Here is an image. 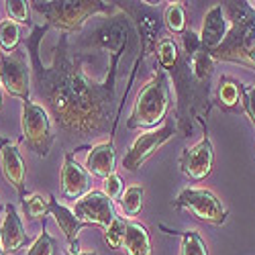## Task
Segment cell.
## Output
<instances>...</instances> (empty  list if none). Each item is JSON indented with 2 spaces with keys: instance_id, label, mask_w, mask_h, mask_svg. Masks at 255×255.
Wrapping results in <instances>:
<instances>
[{
  "instance_id": "6da1fadb",
  "label": "cell",
  "mask_w": 255,
  "mask_h": 255,
  "mask_svg": "<svg viewBox=\"0 0 255 255\" xmlns=\"http://www.w3.org/2000/svg\"><path fill=\"white\" fill-rule=\"evenodd\" d=\"M49 29V25H33L31 35L25 41L31 59L33 94L37 104L41 102V106H45L57 129L66 137H94L109 133V141H113L121 109L117 102L119 59L125 49L111 55L104 80L94 82L86 78L82 70L84 61L92 59V55L74 53L68 41L70 35L66 33H59L51 66H43L39 47Z\"/></svg>"
},
{
  "instance_id": "7a4b0ae2",
  "label": "cell",
  "mask_w": 255,
  "mask_h": 255,
  "mask_svg": "<svg viewBox=\"0 0 255 255\" xmlns=\"http://www.w3.org/2000/svg\"><path fill=\"white\" fill-rule=\"evenodd\" d=\"M182 45H178L172 37H163L157 47V63L155 66L161 68L167 78L174 82L176 88V121H178V131L180 137H190L192 135V121L198 117H208L212 104L210 90L202 88L200 84L194 80L192 70H190V57L196 53L202 43L200 35L192 29H188L184 35H180Z\"/></svg>"
},
{
  "instance_id": "3957f363",
  "label": "cell",
  "mask_w": 255,
  "mask_h": 255,
  "mask_svg": "<svg viewBox=\"0 0 255 255\" xmlns=\"http://www.w3.org/2000/svg\"><path fill=\"white\" fill-rule=\"evenodd\" d=\"M221 4L231 27L223 43L208 53L215 61L237 63L255 72V12L247 6L245 0L243 2L227 0Z\"/></svg>"
},
{
  "instance_id": "277c9868",
  "label": "cell",
  "mask_w": 255,
  "mask_h": 255,
  "mask_svg": "<svg viewBox=\"0 0 255 255\" xmlns=\"http://www.w3.org/2000/svg\"><path fill=\"white\" fill-rule=\"evenodd\" d=\"M31 8L45 18V25L61 33H80L94 14H115V2L100 0H33Z\"/></svg>"
},
{
  "instance_id": "5b68a950",
  "label": "cell",
  "mask_w": 255,
  "mask_h": 255,
  "mask_svg": "<svg viewBox=\"0 0 255 255\" xmlns=\"http://www.w3.org/2000/svg\"><path fill=\"white\" fill-rule=\"evenodd\" d=\"M169 106H172L169 78L161 68L155 66V72L141 86L133 102V111L129 115V121H127V127L133 131L135 129H147V131L157 129L172 115L169 113Z\"/></svg>"
},
{
  "instance_id": "8992f818",
  "label": "cell",
  "mask_w": 255,
  "mask_h": 255,
  "mask_svg": "<svg viewBox=\"0 0 255 255\" xmlns=\"http://www.w3.org/2000/svg\"><path fill=\"white\" fill-rule=\"evenodd\" d=\"M20 129H23V143L27 149L39 157H47L49 149L55 141L53 133V119L41 106L33 100L23 102V113H20Z\"/></svg>"
},
{
  "instance_id": "52a82bcc",
  "label": "cell",
  "mask_w": 255,
  "mask_h": 255,
  "mask_svg": "<svg viewBox=\"0 0 255 255\" xmlns=\"http://www.w3.org/2000/svg\"><path fill=\"white\" fill-rule=\"evenodd\" d=\"M174 206L180 210L190 212L194 219L221 227L229 219V210L227 206L217 198L215 192H210L206 188H196V186H188L178 194L174 200Z\"/></svg>"
},
{
  "instance_id": "ba28073f",
  "label": "cell",
  "mask_w": 255,
  "mask_h": 255,
  "mask_svg": "<svg viewBox=\"0 0 255 255\" xmlns=\"http://www.w3.org/2000/svg\"><path fill=\"white\" fill-rule=\"evenodd\" d=\"M117 10H121L125 16H131L137 25V33L141 39V61L149 53H155L157 43L163 39V18L155 6H149L145 2H115Z\"/></svg>"
},
{
  "instance_id": "9c48e42d",
  "label": "cell",
  "mask_w": 255,
  "mask_h": 255,
  "mask_svg": "<svg viewBox=\"0 0 255 255\" xmlns=\"http://www.w3.org/2000/svg\"><path fill=\"white\" fill-rule=\"evenodd\" d=\"M0 84L4 94L23 102L31 100L33 72L23 49H16L14 53H0Z\"/></svg>"
},
{
  "instance_id": "30bf717a",
  "label": "cell",
  "mask_w": 255,
  "mask_h": 255,
  "mask_svg": "<svg viewBox=\"0 0 255 255\" xmlns=\"http://www.w3.org/2000/svg\"><path fill=\"white\" fill-rule=\"evenodd\" d=\"M178 131V121H176V113H172L165 123L161 127H157V129H151V131H145L141 133L133 145L131 149L125 153L123 157V167L127 169V172H137V169L149 159L159 147H163L169 139L174 137V133Z\"/></svg>"
},
{
  "instance_id": "8fae6325",
  "label": "cell",
  "mask_w": 255,
  "mask_h": 255,
  "mask_svg": "<svg viewBox=\"0 0 255 255\" xmlns=\"http://www.w3.org/2000/svg\"><path fill=\"white\" fill-rule=\"evenodd\" d=\"M135 39V29L131 25L129 16L117 14L106 18V23L100 25L96 31H92L84 39V47L98 49V51H109L111 55L117 51L127 49Z\"/></svg>"
},
{
  "instance_id": "7c38bea8",
  "label": "cell",
  "mask_w": 255,
  "mask_h": 255,
  "mask_svg": "<svg viewBox=\"0 0 255 255\" xmlns=\"http://www.w3.org/2000/svg\"><path fill=\"white\" fill-rule=\"evenodd\" d=\"M196 121L202 127V139L194 143L192 147L182 149L178 165H180V172L186 178H190L192 182H202L212 174V167H215V149H212V141L208 137L204 117H198Z\"/></svg>"
},
{
  "instance_id": "4fadbf2b",
  "label": "cell",
  "mask_w": 255,
  "mask_h": 255,
  "mask_svg": "<svg viewBox=\"0 0 255 255\" xmlns=\"http://www.w3.org/2000/svg\"><path fill=\"white\" fill-rule=\"evenodd\" d=\"M74 215L88 227H100L102 231L115 221L113 200L100 190H90L74 204Z\"/></svg>"
},
{
  "instance_id": "5bb4252c",
  "label": "cell",
  "mask_w": 255,
  "mask_h": 255,
  "mask_svg": "<svg viewBox=\"0 0 255 255\" xmlns=\"http://www.w3.org/2000/svg\"><path fill=\"white\" fill-rule=\"evenodd\" d=\"M90 186V174L86 167H82L72 151L63 153V165H61V196L68 200H80L88 192Z\"/></svg>"
},
{
  "instance_id": "9a60e30c",
  "label": "cell",
  "mask_w": 255,
  "mask_h": 255,
  "mask_svg": "<svg viewBox=\"0 0 255 255\" xmlns=\"http://www.w3.org/2000/svg\"><path fill=\"white\" fill-rule=\"evenodd\" d=\"M0 163H2L4 180L16 190V194L23 200L27 196V192H25V161L18 151V147L14 143H10L8 139H0Z\"/></svg>"
},
{
  "instance_id": "2e32d148",
  "label": "cell",
  "mask_w": 255,
  "mask_h": 255,
  "mask_svg": "<svg viewBox=\"0 0 255 255\" xmlns=\"http://www.w3.org/2000/svg\"><path fill=\"white\" fill-rule=\"evenodd\" d=\"M29 241V235L23 227V221L18 217V210L14 204H4V219L0 225V247L6 255H14L20 251Z\"/></svg>"
},
{
  "instance_id": "e0dca14e",
  "label": "cell",
  "mask_w": 255,
  "mask_h": 255,
  "mask_svg": "<svg viewBox=\"0 0 255 255\" xmlns=\"http://www.w3.org/2000/svg\"><path fill=\"white\" fill-rule=\"evenodd\" d=\"M49 215L55 219L57 227L63 231V235H66L68 245H70V253H78V251H80V243H78L80 231H82L84 227H88V225H84V223L74 215L72 208H68L66 204H61L59 200H55L53 194H49Z\"/></svg>"
},
{
  "instance_id": "ac0fdd59",
  "label": "cell",
  "mask_w": 255,
  "mask_h": 255,
  "mask_svg": "<svg viewBox=\"0 0 255 255\" xmlns=\"http://www.w3.org/2000/svg\"><path fill=\"white\" fill-rule=\"evenodd\" d=\"M227 33H229V25H227V14L223 10V4H215L204 14L202 29L198 33L200 43L206 51H212L225 41Z\"/></svg>"
},
{
  "instance_id": "d6986e66",
  "label": "cell",
  "mask_w": 255,
  "mask_h": 255,
  "mask_svg": "<svg viewBox=\"0 0 255 255\" xmlns=\"http://www.w3.org/2000/svg\"><path fill=\"white\" fill-rule=\"evenodd\" d=\"M115 165H117V153H115V143L113 141H104L98 143L88 149L86 157V172L96 178H109L115 174Z\"/></svg>"
},
{
  "instance_id": "ffe728a7",
  "label": "cell",
  "mask_w": 255,
  "mask_h": 255,
  "mask_svg": "<svg viewBox=\"0 0 255 255\" xmlns=\"http://www.w3.org/2000/svg\"><path fill=\"white\" fill-rule=\"evenodd\" d=\"M243 84L231 76H221L212 104L223 113H243Z\"/></svg>"
},
{
  "instance_id": "44dd1931",
  "label": "cell",
  "mask_w": 255,
  "mask_h": 255,
  "mask_svg": "<svg viewBox=\"0 0 255 255\" xmlns=\"http://www.w3.org/2000/svg\"><path fill=\"white\" fill-rule=\"evenodd\" d=\"M123 249L127 255H151V235L143 223L127 221Z\"/></svg>"
},
{
  "instance_id": "7402d4cb",
  "label": "cell",
  "mask_w": 255,
  "mask_h": 255,
  "mask_svg": "<svg viewBox=\"0 0 255 255\" xmlns=\"http://www.w3.org/2000/svg\"><path fill=\"white\" fill-rule=\"evenodd\" d=\"M215 59H212V55L200 47L196 53H192V57H190V70H192V76L194 80L200 84L202 88L210 90L212 88V74H215Z\"/></svg>"
},
{
  "instance_id": "603a6c76",
  "label": "cell",
  "mask_w": 255,
  "mask_h": 255,
  "mask_svg": "<svg viewBox=\"0 0 255 255\" xmlns=\"http://www.w3.org/2000/svg\"><path fill=\"white\" fill-rule=\"evenodd\" d=\"M117 204H119V210L125 217H137L145 206V188L141 184L127 186L123 190L121 198L117 200Z\"/></svg>"
},
{
  "instance_id": "cb8c5ba5",
  "label": "cell",
  "mask_w": 255,
  "mask_h": 255,
  "mask_svg": "<svg viewBox=\"0 0 255 255\" xmlns=\"http://www.w3.org/2000/svg\"><path fill=\"white\" fill-rule=\"evenodd\" d=\"M163 25L172 31L174 35H184L188 31L184 2H169V6L163 12Z\"/></svg>"
},
{
  "instance_id": "d4e9b609",
  "label": "cell",
  "mask_w": 255,
  "mask_h": 255,
  "mask_svg": "<svg viewBox=\"0 0 255 255\" xmlns=\"http://www.w3.org/2000/svg\"><path fill=\"white\" fill-rule=\"evenodd\" d=\"M20 43V25L10 18L0 20V49L2 53H14Z\"/></svg>"
},
{
  "instance_id": "484cf974",
  "label": "cell",
  "mask_w": 255,
  "mask_h": 255,
  "mask_svg": "<svg viewBox=\"0 0 255 255\" xmlns=\"http://www.w3.org/2000/svg\"><path fill=\"white\" fill-rule=\"evenodd\" d=\"M20 204H23V212L25 217H29L31 221H39L49 215V196H43V194H29L25 196L23 200H20Z\"/></svg>"
},
{
  "instance_id": "4316f807",
  "label": "cell",
  "mask_w": 255,
  "mask_h": 255,
  "mask_svg": "<svg viewBox=\"0 0 255 255\" xmlns=\"http://www.w3.org/2000/svg\"><path fill=\"white\" fill-rule=\"evenodd\" d=\"M180 237H182L180 255H208V247L198 231H194V229L184 231V233H180Z\"/></svg>"
},
{
  "instance_id": "83f0119b",
  "label": "cell",
  "mask_w": 255,
  "mask_h": 255,
  "mask_svg": "<svg viewBox=\"0 0 255 255\" xmlns=\"http://www.w3.org/2000/svg\"><path fill=\"white\" fill-rule=\"evenodd\" d=\"M27 255H57V241L47 233L45 221H43V229H41L37 239L31 243Z\"/></svg>"
},
{
  "instance_id": "f1b7e54d",
  "label": "cell",
  "mask_w": 255,
  "mask_h": 255,
  "mask_svg": "<svg viewBox=\"0 0 255 255\" xmlns=\"http://www.w3.org/2000/svg\"><path fill=\"white\" fill-rule=\"evenodd\" d=\"M6 12H8V18L14 20L18 25H27L33 29V23H31V2H25V0H6Z\"/></svg>"
},
{
  "instance_id": "f546056e",
  "label": "cell",
  "mask_w": 255,
  "mask_h": 255,
  "mask_svg": "<svg viewBox=\"0 0 255 255\" xmlns=\"http://www.w3.org/2000/svg\"><path fill=\"white\" fill-rule=\"evenodd\" d=\"M125 227H127V221L115 217V221L102 231V239H104V243L109 245L111 249H121V247H123Z\"/></svg>"
},
{
  "instance_id": "4dcf8cb0",
  "label": "cell",
  "mask_w": 255,
  "mask_h": 255,
  "mask_svg": "<svg viewBox=\"0 0 255 255\" xmlns=\"http://www.w3.org/2000/svg\"><path fill=\"white\" fill-rule=\"evenodd\" d=\"M102 192L109 196L111 200H119L121 198V194H123V180H121V176L115 172V174H111L109 178H104V184H102Z\"/></svg>"
},
{
  "instance_id": "1f68e13d",
  "label": "cell",
  "mask_w": 255,
  "mask_h": 255,
  "mask_svg": "<svg viewBox=\"0 0 255 255\" xmlns=\"http://www.w3.org/2000/svg\"><path fill=\"white\" fill-rule=\"evenodd\" d=\"M243 115H247L255 127V84L243 88Z\"/></svg>"
},
{
  "instance_id": "d6a6232c",
  "label": "cell",
  "mask_w": 255,
  "mask_h": 255,
  "mask_svg": "<svg viewBox=\"0 0 255 255\" xmlns=\"http://www.w3.org/2000/svg\"><path fill=\"white\" fill-rule=\"evenodd\" d=\"M63 255H98V253L96 251H78V253H70L68 251V253H63Z\"/></svg>"
},
{
  "instance_id": "836d02e7",
  "label": "cell",
  "mask_w": 255,
  "mask_h": 255,
  "mask_svg": "<svg viewBox=\"0 0 255 255\" xmlns=\"http://www.w3.org/2000/svg\"><path fill=\"white\" fill-rule=\"evenodd\" d=\"M2 92L4 90H2V84H0V109H2Z\"/></svg>"
},
{
  "instance_id": "e575fe53",
  "label": "cell",
  "mask_w": 255,
  "mask_h": 255,
  "mask_svg": "<svg viewBox=\"0 0 255 255\" xmlns=\"http://www.w3.org/2000/svg\"><path fill=\"white\" fill-rule=\"evenodd\" d=\"M0 255H6V253H4V249H2V247H0Z\"/></svg>"
},
{
  "instance_id": "d590c367",
  "label": "cell",
  "mask_w": 255,
  "mask_h": 255,
  "mask_svg": "<svg viewBox=\"0 0 255 255\" xmlns=\"http://www.w3.org/2000/svg\"><path fill=\"white\" fill-rule=\"evenodd\" d=\"M4 210V206H2V202H0V212H2Z\"/></svg>"
}]
</instances>
